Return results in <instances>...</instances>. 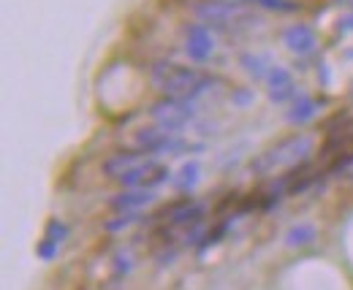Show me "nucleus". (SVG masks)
I'll return each mask as SVG.
<instances>
[{
    "mask_svg": "<svg viewBox=\"0 0 353 290\" xmlns=\"http://www.w3.org/2000/svg\"><path fill=\"white\" fill-rule=\"evenodd\" d=\"M231 3H239V0H231Z\"/></svg>",
    "mask_w": 353,
    "mask_h": 290,
    "instance_id": "nucleus-19",
    "label": "nucleus"
},
{
    "mask_svg": "<svg viewBox=\"0 0 353 290\" xmlns=\"http://www.w3.org/2000/svg\"><path fill=\"white\" fill-rule=\"evenodd\" d=\"M212 49H215V43H212V36H210V30L204 25H193L188 30V54L193 60H199V63L207 60L212 54Z\"/></svg>",
    "mask_w": 353,
    "mask_h": 290,
    "instance_id": "nucleus-7",
    "label": "nucleus"
},
{
    "mask_svg": "<svg viewBox=\"0 0 353 290\" xmlns=\"http://www.w3.org/2000/svg\"><path fill=\"white\" fill-rule=\"evenodd\" d=\"M242 65H245L253 76H264V68H274V65H269V60H266V57H259V54H253V57H250V54H245V57H242Z\"/></svg>",
    "mask_w": 353,
    "mask_h": 290,
    "instance_id": "nucleus-15",
    "label": "nucleus"
},
{
    "mask_svg": "<svg viewBox=\"0 0 353 290\" xmlns=\"http://www.w3.org/2000/svg\"><path fill=\"white\" fill-rule=\"evenodd\" d=\"M318 112V106H315V101H310V98H299L296 101V106L288 112V120L291 123H307L312 120V114Z\"/></svg>",
    "mask_w": 353,
    "mask_h": 290,
    "instance_id": "nucleus-13",
    "label": "nucleus"
},
{
    "mask_svg": "<svg viewBox=\"0 0 353 290\" xmlns=\"http://www.w3.org/2000/svg\"><path fill=\"white\" fill-rule=\"evenodd\" d=\"M150 201H152V193H150V190H128V193H120V196L112 201V207L120 209V211H128V209L144 207V204H150Z\"/></svg>",
    "mask_w": 353,
    "mask_h": 290,
    "instance_id": "nucleus-10",
    "label": "nucleus"
},
{
    "mask_svg": "<svg viewBox=\"0 0 353 290\" xmlns=\"http://www.w3.org/2000/svg\"><path fill=\"white\" fill-rule=\"evenodd\" d=\"M312 239H315V228H312V225H296V228L288 231L285 245H288V247H305Z\"/></svg>",
    "mask_w": 353,
    "mask_h": 290,
    "instance_id": "nucleus-12",
    "label": "nucleus"
},
{
    "mask_svg": "<svg viewBox=\"0 0 353 290\" xmlns=\"http://www.w3.org/2000/svg\"><path fill=\"white\" fill-rule=\"evenodd\" d=\"M269 98L272 101H285V98H291L294 95V82H291V76H288V71L285 68H272L269 71Z\"/></svg>",
    "mask_w": 353,
    "mask_h": 290,
    "instance_id": "nucleus-9",
    "label": "nucleus"
},
{
    "mask_svg": "<svg viewBox=\"0 0 353 290\" xmlns=\"http://www.w3.org/2000/svg\"><path fill=\"white\" fill-rule=\"evenodd\" d=\"M199 179V163H188V166L179 168V179H176V187L185 190V187H193Z\"/></svg>",
    "mask_w": 353,
    "mask_h": 290,
    "instance_id": "nucleus-14",
    "label": "nucleus"
},
{
    "mask_svg": "<svg viewBox=\"0 0 353 290\" xmlns=\"http://www.w3.org/2000/svg\"><path fill=\"white\" fill-rule=\"evenodd\" d=\"M133 220H136V217H117V222H109L106 228H109V231H117V228H125V225H131Z\"/></svg>",
    "mask_w": 353,
    "mask_h": 290,
    "instance_id": "nucleus-18",
    "label": "nucleus"
},
{
    "mask_svg": "<svg viewBox=\"0 0 353 290\" xmlns=\"http://www.w3.org/2000/svg\"><path fill=\"white\" fill-rule=\"evenodd\" d=\"M283 43H285L291 52H296V54H310V52L318 46V39H315V33L310 30L307 25H291V28L283 33Z\"/></svg>",
    "mask_w": 353,
    "mask_h": 290,
    "instance_id": "nucleus-6",
    "label": "nucleus"
},
{
    "mask_svg": "<svg viewBox=\"0 0 353 290\" xmlns=\"http://www.w3.org/2000/svg\"><path fill=\"white\" fill-rule=\"evenodd\" d=\"M196 14L212 25V28H221V30H231V28H242V25H250L253 17L239 6V3H231V0H201L193 6Z\"/></svg>",
    "mask_w": 353,
    "mask_h": 290,
    "instance_id": "nucleus-3",
    "label": "nucleus"
},
{
    "mask_svg": "<svg viewBox=\"0 0 353 290\" xmlns=\"http://www.w3.org/2000/svg\"><path fill=\"white\" fill-rule=\"evenodd\" d=\"M250 3H259L269 11H283V14H291L299 8V3H294V0H250Z\"/></svg>",
    "mask_w": 353,
    "mask_h": 290,
    "instance_id": "nucleus-16",
    "label": "nucleus"
},
{
    "mask_svg": "<svg viewBox=\"0 0 353 290\" xmlns=\"http://www.w3.org/2000/svg\"><path fill=\"white\" fill-rule=\"evenodd\" d=\"M39 255H41L44 260H49L52 255H57V242H52V239H44V242H41V247H39Z\"/></svg>",
    "mask_w": 353,
    "mask_h": 290,
    "instance_id": "nucleus-17",
    "label": "nucleus"
},
{
    "mask_svg": "<svg viewBox=\"0 0 353 290\" xmlns=\"http://www.w3.org/2000/svg\"><path fill=\"white\" fill-rule=\"evenodd\" d=\"M204 82L193 68H182V65H174V63H155V68H152V84L161 90V92H166V95H193L196 92V87Z\"/></svg>",
    "mask_w": 353,
    "mask_h": 290,
    "instance_id": "nucleus-2",
    "label": "nucleus"
},
{
    "mask_svg": "<svg viewBox=\"0 0 353 290\" xmlns=\"http://www.w3.org/2000/svg\"><path fill=\"white\" fill-rule=\"evenodd\" d=\"M310 149H312L310 136H288L280 144H274L272 149L261 152L253 160V171L256 174H274V171H283V168H294L307 158Z\"/></svg>",
    "mask_w": 353,
    "mask_h": 290,
    "instance_id": "nucleus-1",
    "label": "nucleus"
},
{
    "mask_svg": "<svg viewBox=\"0 0 353 290\" xmlns=\"http://www.w3.org/2000/svg\"><path fill=\"white\" fill-rule=\"evenodd\" d=\"M136 144L150 149V152H163V149H176L179 144L172 141V136L163 127H144L136 133Z\"/></svg>",
    "mask_w": 353,
    "mask_h": 290,
    "instance_id": "nucleus-8",
    "label": "nucleus"
},
{
    "mask_svg": "<svg viewBox=\"0 0 353 290\" xmlns=\"http://www.w3.org/2000/svg\"><path fill=\"white\" fill-rule=\"evenodd\" d=\"M133 166H139V158L133 152H123V155H114L112 160H106L103 171L112 176V179H120L123 174H128Z\"/></svg>",
    "mask_w": 353,
    "mask_h": 290,
    "instance_id": "nucleus-11",
    "label": "nucleus"
},
{
    "mask_svg": "<svg viewBox=\"0 0 353 290\" xmlns=\"http://www.w3.org/2000/svg\"><path fill=\"white\" fill-rule=\"evenodd\" d=\"M152 120L161 125L163 130H172V127H182V125L190 120V103L188 101H158L152 106Z\"/></svg>",
    "mask_w": 353,
    "mask_h": 290,
    "instance_id": "nucleus-5",
    "label": "nucleus"
},
{
    "mask_svg": "<svg viewBox=\"0 0 353 290\" xmlns=\"http://www.w3.org/2000/svg\"><path fill=\"white\" fill-rule=\"evenodd\" d=\"M166 176H169V168L166 166H161V163H155V160H144V163L133 166L128 174H123L120 182L128 185L131 190H150V187L166 182Z\"/></svg>",
    "mask_w": 353,
    "mask_h": 290,
    "instance_id": "nucleus-4",
    "label": "nucleus"
}]
</instances>
